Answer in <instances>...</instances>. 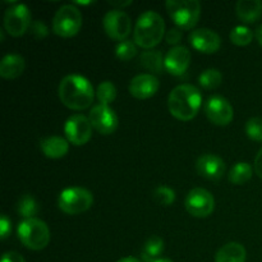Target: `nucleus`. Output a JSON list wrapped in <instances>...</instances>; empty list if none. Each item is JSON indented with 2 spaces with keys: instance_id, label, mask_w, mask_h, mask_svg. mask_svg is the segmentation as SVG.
I'll return each mask as SVG.
<instances>
[{
  "instance_id": "obj_10",
  "label": "nucleus",
  "mask_w": 262,
  "mask_h": 262,
  "mask_svg": "<svg viewBox=\"0 0 262 262\" xmlns=\"http://www.w3.org/2000/svg\"><path fill=\"white\" fill-rule=\"evenodd\" d=\"M64 133L68 142L76 146L86 145L92 136L91 122L83 114H74L67 119Z\"/></svg>"
},
{
  "instance_id": "obj_12",
  "label": "nucleus",
  "mask_w": 262,
  "mask_h": 262,
  "mask_svg": "<svg viewBox=\"0 0 262 262\" xmlns=\"http://www.w3.org/2000/svg\"><path fill=\"white\" fill-rule=\"evenodd\" d=\"M92 128L101 135H112L118 128V117L114 110L107 105L97 104L91 109L89 114Z\"/></svg>"
},
{
  "instance_id": "obj_8",
  "label": "nucleus",
  "mask_w": 262,
  "mask_h": 262,
  "mask_svg": "<svg viewBox=\"0 0 262 262\" xmlns=\"http://www.w3.org/2000/svg\"><path fill=\"white\" fill-rule=\"evenodd\" d=\"M102 26H104L105 32L110 38L118 40L120 42L127 40L128 35L132 30L130 18L128 17L127 13L118 9L109 10L105 14L104 19H102Z\"/></svg>"
},
{
  "instance_id": "obj_15",
  "label": "nucleus",
  "mask_w": 262,
  "mask_h": 262,
  "mask_svg": "<svg viewBox=\"0 0 262 262\" xmlns=\"http://www.w3.org/2000/svg\"><path fill=\"white\" fill-rule=\"evenodd\" d=\"M191 63V51L186 46H174L166 53L164 66L173 76H182Z\"/></svg>"
},
{
  "instance_id": "obj_29",
  "label": "nucleus",
  "mask_w": 262,
  "mask_h": 262,
  "mask_svg": "<svg viewBox=\"0 0 262 262\" xmlns=\"http://www.w3.org/2000/svg\"><path fill=\"white\" fill-rule=\"evenodd\" d=\"M115 55L123 61L130 60V59L137 55V45L132 40L122 41V42L118 43L117 49H115Z\"/></svg>"
},
{
  "instance_id": "obj_14",
  "label": "nucleus",
  "mask_w": 262,
  "mask_h": 262,
  "mask_svg": "<svg viewBox=\"0 0 262 262\" xmlns=\"http://www.w3.org/2000/svg\"><path fill=\"white\" fill-rule=\"evenodd\" d=\"M189 42L197 51L204 54L216 53L222 45L220 36L210 28H197L189 35Z\"/></svg>"
},
{
  "instance_id": "obj_19",
  "label": "nucleus",
  "mask_w": 262,
  "mask_h": 262,
  "mask_svg": "<svg viewBox=\"0 0 262 262\" xmlns=\"http://www.w3.org/2000/svg\"><path fill=\"white\" fill-rule=\"evenodd\" d=\"M25 59L18 54H8L0 61V76L5 79H15L25 71Z\"/></svg>"
},
{
  "instance_id": "obj_24",
  "label": "nucleus",
  "mask_w": 262,
  "mask_h": 262,
  "mask_svg": "<svg viewBox=\"0 0 262 262\" xmlns=\"http://www.w3.org/2000/svg\"><path fill=\"white\" fill-rule=\"evenodd\" d=\"M253 169L252 166L248 163H245V161H239V163L235 164L229 171V181L232 182L233 184H237V186H241V184H245L252 178Z\"/></svg>"
},
{
  "instance_id": "obj_39",
  "label": "nucleus",
  "mask_w": 262,
  "mask_h": 262,
  "mask_svg": "<svg viewBox=\"0 0 262 262\" xmlns=\"http://www.w3.org/2000/svg\"><path fill=\"white\" fill-rule=\"evenodd\" d=\"M256 37H257L258 42H260V45L262 46V25L257 28V31H256Z\"/></svg>"
},
{
  "instance_id": "obj_3",
  "label": "nucleus",
  "mask_w": 262,
  "mask_h": 262,
  "mask_svg": "<svg viewBox=\"0 0 262 262\" xmlns=\"http://www.w3.org/2000/svg\"><path fill=\"white\" fill-rule=\"evenodd\" d=\"M165 22L159 13L147 10L138 17L133 30L136 45L143 49H152L165 36Z\"/></svg>"
},
{
  "instance_id": "obj_1",
  "label": "nucleus",
  "mask_w": 262,
  "mask_h": 262,
  "mask_svg": "<svg viewBox=\"0 0 262 262\" xmlns=\"http://www.w3.org/2000/svg\"><path fill=\"white\" fill-rule=\"evenodd\" d=\"M58 95L67 107L84 110L94 101V87L91 82L79 74H68L59 83Z\"/></svg>"
},
{
  "instance_id": "obj_38",
  "label": "nucleus",
  "mask_w": 262,
  "mask_h": 262,
  "mask_svg": "<svg viewBox=\"0 0 262 262\" xmlns=\"http://www.w3.org/2000/svg\"><path fill=\"white\" fill-rule=\"evenodd\" d=\"M117 262H141V261L136 257H123L120 258V260H118Z\"/></svg>"
},
{
  "instance_id": "obj_23",
  "label": "nucleus",
  "mask_w": 262,
  "mask_h": 262,
  "mask_svg": "<svg viewBox=\"0 0 262 262\" xmlns=\"http://www.w3.org/2000/svg\"><path fill=\"white\" fill-rule=\"evenodd\" d=\"M164 60H165V58H163V54L159 50L145 51L140 58L141 66L145 67L148 71L155 72V73H160L163 68H165Z\"/></svg>"
},
{
  "instance_id": "obj_5",
  "label": "nucleus",
  "mask_w": 262,
  "mask_h": 262,
  "mask_svg": "<svg viewBox=\"0 0 262 262\" xmlns=\"http://www.w3.org/2000/svg\"><path fill=\"white\" fill-rule=\"evenodd\" d=\"M168 14L181 30H191L201 15V4L197 0H168L165 3Z\"/></svg>"
},
{
  "instance_id": "obj_6",
  "label": "nucleus",
  "mask_w": 262,
  "mask_h": 262,
  "mask_svg": "<svg viewBox=\"0 0 262 262\" xmlns=\"http://www.w3.org/2000/svg\"><path fill=\"white\" fill-rule=\"evenodd\" d=\"M94 204V196L91 192L82 187H71L60 192L58 199V206L68 215H77L87 211Z\"/></svg>"
},
{
  "instance_id": "obj_33",
  "label": "nucleus",
  "mask_w": 262,
  "mask_h": 262,
  "mask_svg": "<svg viewBox=\"0 0 262 262\" xmlns=\"http://www.w3.org/2000/svg\"><path fill=\"white\" fill-rule=\"evenodd\" d=\"M10 230H12V223L8 219L7 215L3 214L2 217H0V238L5 239L10 233Z\"/></svg>"
},
{
  "instance_id": "obj_27",
  "label": "nucleus",
  "mask_w": 262,
  "mask_h": 262,
  "mask_svg": "<svg viewBox=\"0 0 262 262\" xmlns=\"http://www.w3.org/2000/svg\"><path fill=\"white\" fill-rule=\"evenodd\" d=\"M97 100L101 105H107L109 106L117 97V89L113 84V82L104 81L99 84L96 91Z\"/></svg>"
},
{
  "instance_id": "obj_9",
  "label": "nucleus",
  "mask_w": 262,
  "mask_h": 262,
  "mask_svg": "<svg viewBox=\"0 0 262 262\" xmlns=\"http://www.w3.org/2000/svg\"><path fill=\"white\" fill-rule=\"evenodd\" d=\"M186 210L196 217H207L215 209L214 196L205 188H193L184 200Z\"/></svg>"
},
{
  "instance_id": "obj_11",
  "label": "nucleus",
  "mask_w": 262,
  "mask_h": 262,
  "mask_svg": "<svg viewBox=\"0 0 262 262\" xmlns=\"http://www.w3.org/2000/svg\"><path fill=\"white\" fill-rule=\"evenodd\" d=\"M31 26V13L27 5L17 4L8 8L4 15V28L9 35L22 36Z\"/></svg>"
},
{
  "instance_id": "obj_2",
  "label": "nucleus",
  "mask_w": 262,
  "mask_h": 262,
  "mask_svg": "<svg viewBox=\"0 0 262 262\" xmlns=\"http://www.w3.org/2000/svg\"><path fill=\"white\" fill-rule=\"evenodd\" d=\"M201 92L193 84H179L171 90L168 97V107L174 118L183 122L192 120L201 107Z\"/></svg>"
},
{
  "instance_id": "obj_36",
  "label": "nucleus",
  "mask_w": 262,
  "mask_h": 262,
  "mask_svg": "<svg viewBox=\"0 0 262 262\" xmlns=\"http://www.w3.org/2000/svg\"><path fill=\"white\" fill-rule=\"evenodd\" d=\"M255 171L262 179V147L260 148V151H258L255 158Z\"/></svg>"
},
{
  "instance_id": "obj_18",
  "label": "nucleus",
  "mask_w": 262,
  "mask_h": 262,
  "mask_svg": "<svg viewBox=\"0 0 262 262\" xmlns=\"http://www.w3.org/2000/svg\"><path fill=\"white\" fill-rule=\"evenodd\" d=\"M40 147L46 158L60 159L68 152L69 142L68 140L59 137V136H51V137L42 138L40 141Z\"/></svg>"
},
{
  "instance_id": "obj_26",
  "label": "nucleus",
  "mask_w": 262,
  "mask_h": 262,
  "mask_svg": "<svg viewBox=\"0 0 262 262\" xmlns=\"http://www.w3.org/2000/svg\"><path fill=\"white\" fill-rule=\"evenodd\" d=\"M222 81H223L222 73L215 68H210V69H206V71H204L199 78L200 84H201V87H204L205 90L217 89V87L222 84Z\"/></svg>"
},
{
  "instance_id": "obj_17",
  "label": "nucleus",
  "mask_w": 262,
  "mask_h": 262,
  "mask_svg": "<svg viewBox=\"0 0 262 262\" xmlns=\"http://www.w3.org/2000/svg\"><path fill=\"white\" fill-rule=\"evenodd\" d=\"M196 170L204 178L210 181H217L225 173V163L222 158L212 154H205L200 156L196 163Z\"/></svg>"
},
{
  "instance_id": "obj_37",
  "label": "nucleus",
  "mask_w": 262,
  "mask_h": 262,
  "mask_svg": "<svg viewBox=\"0 0 262 262\" xmlns=\"http://www.w3.org/2000/svg\"><path fill=\"white\" fill-rule=\"evenodd\" d=\"M110 5H113V8L114 9H118V10H122L120 8H124V7H128V5L132 4V2H109Z\"/></svg>"
},
{
  "instance_id": "obj_34",
  "label": "nucleus",
  "mask_w": 262,
  "mask_h": 262,
  "mask_svg": "<svg viewBox=\"0 0 262 262\" xmlns=\"http://www.w3.org/2000/svg\"><path fill=\"white\" fill-rule=\"evenodd\" d=\"M165 38H166V42L171 43V45L178 43L182 38L181 28H171V30H169L168 32H166Z\"/></svg>"
},
{
  "instance_id": "obj_4",
  "label": "nucleus",
  "mask_w": 262,
  "mask_h": 262,
  "mask_svg": "<svg viewBox=\"0 0 262 262\" xmlns=\"http://www.w3.org/2000/svg\"><path fill=\"white\" fill-rule=\"evenodd\" d=\"M18 238L25 247L32 251H41L50 242V230L45 222L40 219H25L18 225Z\"/></svg>"
},
{
  "instance_id": "obj_40",
  "label": "nucleus",
  "mask_w": 262,
  "mask_h": 262,
  "mask_svg": "<svg viewBox=\"0 0 262 262\" xmlns=\"http://www.w3.org/2000/svg\"><path fill=\"white\" fill-rule=\"evenodd\" d=\"M154 262H173V261L168 260V258H159V260H156V261H154Z\"/></svg>"
},
{
  "instance_id": "obj_7",
  "label": "nucleus",
  "mask_w": 262,
  "mask_h": 262,
  "mask_svg": "<svg viewBox=\"0 0 262 262\" xmlns=\"http://www.w3.org/2000/svg\"><path fill=\"white\" fill-rule=\"evenodd\" d=\"M82 26V13L72 4L59 8L53 19V31L61 37H72L77 35Z\"/></svg>"
},
{
  "instance_id": "obj_30",
  "label": "nucleus",
  "mask_w": 262,
  "mask_h": 262,
  "mask_svg": "<svg viewBox=\"0 0 262 262\" xmlns=\"http://www.w3.org/2000/svg\"><path fill=\"white\" fill-rule=\"evenodd\" d=\"M154 199L159 205L163 206H170L174 201H176V192L166 186H159L158 188L154 191Z\"/></svg>"
},
{
  "instance_id": "obj_21",
  "label": "nucleus",
  "mask_w": 262,
  "mask_h": 262,
  "mask_svg": "<svg viewBox=\"0 0 262 262\" xmlns=\"http://www.w3.org/2000/svg\"><path fill=\"white\" fill-rule=\"evenodd\" d=\"M246 248L238 242H230L223 246L215 256V262H246Z\"/></svg>"
},
{
  "instance_id": "obj_20",
  "label": "nucleus",
  "mask_w": 262,
  "mask_h": 262,
  "mask_svg": "<svg viewBox=\"0 0 262 262\" xmlns=\"http://www.w3.org/2000/svg\"><path fill=\"white\" fill-rule=\"evenodd\" d=\"M237 17L245 23H253L262 15L261 0H239L235 4Z\"/></svg>"
},
{
  "instance_id": "obj_31",
  "label": "nucleus",
  "mask_w": 262,
  "mask_h": 262,
  "mask_svg": "<svg viewBox=\"0 0 262 262\" xmlns=\"http://www.w3.org/2000/svg\"><path fill=\"white\" fill-rule=\"evenodd\" d=\"M246 133L251 140L262 142V118H251L246 123Z\"/></svg>"
},
{
  "instance_id": "obj_32",
  "label": "nucleus",
  "mask_w": 262,
  "mask_h": 262,
  "mask_svg": "<svg viewBox=\"0 0 262 262\" xmlns=\"http://www.w3.org/2000/svg\"><path fill=\"white\" fill-rule=\"evenodd\" d=\"M31 32L36 38H43L49 33V30L45 23L41 20H36L31 25Z\"/></svg>"
},
{
  "instance_id": "obj_16",
  "label": "nucleus",
  "mask_w": 262,
  "mask_h": 262,
  "mask_svg": "<svg viewBox=\"0 0 262 262\" xmlns=\"http://www.w3.org/2000/svg\"><path fill=\"white\" fill-rule=\"evenodd\" d=\"M159 86V79L154 74L142 73L133 77L129 83V92L136 99H150L158 92Z\"/></svg>"
},
{
  "instance_id": "obj_28",
  "label": "nucleus",
  "mask_w": 262,
  "mask_h": 262,
  "mask_svg": "<svg viewBox=\"0 0 262 262\" xmlns=\"http://www.w3.org/2000/svg\"><path fill=\"white\" fill-rule=\"evenodd\" d=\"M253 38V32L246 26H237L230 32V40L234 45L246 46L251 43Z\"/></svg>"
},
{
  "instance_id": "obj_13",
  "label": "nucleus",
  "mask_w": 262,
  "mask_h": 262,
  "mask_svg": "<svg viewBox=\"0 0 262 262\" xmlns=\"http://www.w3.org/2000/svg\"><path fill=\"white\" fill-rule=\"evenodd\" d=\"M207 119L216 125H228L233 120L234 110L230 102L223 96H212L205 104Z\"/></svg>"
},
{
  "instance_id": "obj_25",
  "label": "nucleus",
  "mask_w": 262,
  "mask_h": 262,
  "mask_svg": "<svg viewBox=\"0 0 262 262\" xmlns=\"http://www.w3.org/2000/svg\"><path fill=\"white\" fill-rule=\"evenodd\" d=\"M17 211L25 219H32V217H35V215L38 214L40 207H38L35 197L31 196V194H23L18 201Z\"/></svg>"
},
{
  "instance_id": "obj_22",
  "label": "nucleus",
  "mask_w": 262,
  "mask_h": 262,
  "mask_svg": "<svg viewBox=\"0 0 262 262\" xmlns=\"http://www.w3.org/2000/svg\"><path fill=\"white\" fill-rule=\"evenodd\" d=\"M164 251V241L163 238L159 235H152L148 238L147 242L145 243L141 252V257L145 262H154L159 260V256L163 253Z\"/></svg>"
},
{
  "instance_id": "obj_35",
  "label": "nucleus",
  "mask_w": 262,
  "mask_h": 262,
  "mask_svg": "<svg viewBox=\"0 0 262 262\" xmlns=\"http://www.w3.org/2000/svg\"><path fill=\"white\" fill-rule=\"evenodd\" d=\"M2 262H26L25 258L17 252H5L2 257Z\"/></svg>"
}]
</instances>
